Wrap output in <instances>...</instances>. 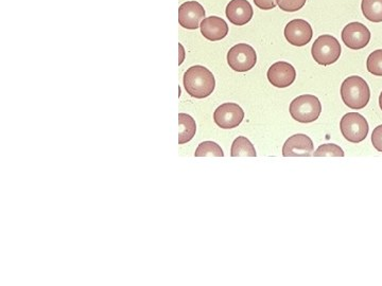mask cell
<instances>
[{
    "mask_svg": "<svg viewBox=\"0 0 382 286\" xmlns=\"http://www.w3.org/2000/svg\"><path fill=\"white\" fill-rule=\"evenodd\" d=\"M184 87L189 96L196 99L209 97L215 91V80L213 72L204 66L189 68L184 74Z\"/></svg>",
    "mask_w": 382,
    "mask_h": 286,
    "instance_id": "1",
    "label": "cell"
},
{
    "mask_svg": "<svg viewBox=\"0 0 382 286\" xmlns=\"http://www.w3.org/2000/svg\"><path fill=\"white\" fill-rule=\"evenodd\" d=\"M341 97L345 105L352 110H362L370 102V87L361 76H349L341 85Z\"/></svg>",
    "mask_w": 382,
    "mask_h": 286,
    "instance_id": "2",
    "label": "cell"
},
{
    "mask_svg": "<svg viewBox=\"0 0 382 286\" xmlns=\"http://www.w3.org/2000/svg\"><path fill=\"white\" fill-rule=\"evenodd\" d=\"M290 115L300 123L315 122L322 113V104L313 95H303L290 103Z\"/></svg>",
    "mask_w": 382,
    "mask_h": 286,
    "instance_id": "3",
    "label": "cell"
},
{
    "mask_svg": "<svg viewBox=\"0 0 382 286\" xmlns=\"http://www.w3.org/2000/svg\"><path fill=\"white\" fill-rule=\"evenodd\" d=\"M341 51L342 49L340 42L330 34L319 36L311 48L313 59L322 66H330L336 63L340 59Z\"/></svg>",
    "mask_w": 382,
    "mask_h": 286,
    "instance_id": "4",
    "label": "cell"
},
{
    "mask_svg": "<svg viewBox=\"0 0 382 286\" xmlns=\"http://www.w3.org/2000/svg\"><path fill=\"white\" fill-rule=\"evenodd\" d=\"M341 133L347 142L360 143L369 135V123L362 115L349 113L344 115L340 122Z\"/></svg>",
    "mask_w": 382,
    "mask_h": 286,
    "instance_id": "5",
    "label": "cell"
},
{
    "mask_svg": "<svg viewBox=\"0 0 382 286\" xmlns=\"http://www.w3.org/2000/svg\"><path fill=\"white\" fill-rule=\"evenodd\" d=\"M227 63L237 72H247L253 69L257 63L255 49L247 44L235 45L228 51Z\"/></svg>",
    "mask_w": 382,
    "mask_h": 286,
    "instance_id": "6",
    "label": "cell"
},
{
    "mask_svg": "<svg viewBox=\"0 0 382 286\" xmlns=\"http://www.w3.org/2000/svg\"><path fill=\"white\" fill-rule=\"evenodd\" d=\"M245 119V112L236 103H224L220 105L213 114V120L218 127L224 130L235 129Z\"/></svg>",
    "mask_w": 382,
    "mask_h": 286,
    "instance_id": "7",
    "label": "cell"
},
{
    "mask_svg": "<svg viewBox=\"0 0 382 286\" xmlns=\"http://www.w3.org/2000/svg\"><path fill=\"white\" fill-rule=\"evenodd\" d=\"M341 36L345 46L353 50L366 48L371 40L370 30L361 23H351L345 25Z\"/></svg>",
    "mask_w": 382,
    "mask_h": 286,
    "instance_id": "8",
    "label": "cell"
},
{
    "mask_svg": "<svg viewBox=\"0 0 382 286\" xmlns=\"http://www.w3.org/2000/svg\"><path fill=\"white\" fill-rule=\"evenodd\" d=\"M313 30L304 19H293L285 28V38L289 44L296 47L306 46L313 40Z\"/></svg>",
    "mask_w": 382,
    "mask_h": 286,
    "instance_id": "9",
    "label": "cell"
},
{
    "mask_svg": "<svg viewBox=\"0 0 382 286\" xmlns=\"http://www.w3.org/2000/svg\"><path fill=\"white\" fill-rule=\"evenodd\" d=\"M205 14V8L200 2L186 1L179 8V23L185 29L196 30L200 27Z\"/></svg>",
    "mask_w": 382,
    "mask_h": 286,
    "instance_id": "10",
    "label": "cell"
},
{
    "mask_svg": "<svg viewBox=\"0 0 382 286\" xmlns=\"http://www.w3.org/2000/svg\"><path fill=\"white\" fill-rule=\"evenodd\" d=\"M296 79V68L287 62H277L269 68V82L277 88L289 87L293 84Z\"/></svg>",
    "mask_w": 382,
    "mask_h": 286,
    "instance_id": "11",
    "label": "cell"
},
{
    "mask_svg": "<svg viewBox=\"0 0 382 286\" xmlns=\"http://www.w3.org/2000/svg\"><path fill=\"white\" fill-rule=\"evenodd\" d=\"M313 142L304 134L291 136L283 147V157H310L313 155Z\"/></svg>",
    "mask_w": 382,
    "mask_h": 286,
    "instance_id": "12",
    "label": "cell"
},
{
    "mask_svg": "<svg viewBox=\"0 0 382 286\" xmlns=\"http://www.w3.org/2000/svg\"><path fill=\"white\" fill-rule=\"evenodd\" d=\"M226 17L235 25H245L254 16L253 8L247 0H232L226 6Z\"/></svg>",
    "mask_w": 382,
    "mask_h": 286,
    "instance_id": "13",
    "label": "cell"
},
{
    "mask_svg": "<svg viewBox=\"0 0 382 286\" xmlns=\"http://www.w3.org/2000/svg\"><path fill=\"white\" fill-rule=\"evenodd\" d=\"M201 33L210 42L223 40L228 34V25L221 17L210 16L204 18L200 25Z\"/></svg>",
    "mask_w": 382,
    "mask_h": 286,
    "instance_id": "14",
    "label": "cell"
},
{
    "mask_svg": "<svg viewBox=\"0 0 382 286\" xmlns=\"http://www.w3.org/2000/svg\"><path fill=\"white\" fill-rule=\"evenodd\" d=\"M179 144L191 142L196 135V125L194 119L187 114H179Z\"/></svg>",
    "mask_w": 382,
    "mask_h": 286,
    "instance_id": "15",
    "label": "cell"
},
{
    "mask_svg": "<svg viewBox=\"0 0 382 286\" xmlns=\"http://www.w3.org/2000/svg\"><path fill=\"white\" fill-rule=\"evenodd\" d=\"M230 156L232 157H256L257 153L252 142L247 138L240 136L232 142Z\"/></svg>",
    "mask_w": 382,
    "mask_h": 286,
    "instance_id": "16",
    "label": "cell"
},
{
    "mask_svg": "<svg viewBox=\"0 0 382 286\" xmlns=\"http://www.w3.org/2000/svg\"><path fill=\"white\" fill-rule=\"evenodd\" d=\"M364 17L372 23H382V0H362Z\"/></svg>",
    "mask_w": 382,
    "mask_h": 286,
    "instance_id": "17",
    "label": "cell"
},
{
    "mask_svg": "<svg viewBox=\"0 0 382 286\" xmlns=\"http://www.w3.org/2000/svg\"><path fill=\"white\" fill-rule=\"evenodd\" d=\"M196 157H223V149L219 144L213 142H204L200 143L196 153Z\"/></svg>",
    "mask_w": 382,
    "mask_h": 286,
    "instance_id": "18",
    "label": "cell"
},
{
    "mask_svg": "<svg viewBox=\"0 0 382 286\" xmlns=\"http://www.w3.org/2000/svg\"><path fill=\"white\" fill-rule=\"evenodd\" d=\"M313 156L315 157H344V151L334 143H326L318 147Z\"/></svg>",
    "mask_w": 382,
    "mask_h": 286,
    "instance_id": "19",
    "label": "cell"
},
{
    "mask_svg": "<svg viewBox=\"0 0 382 286\" xmlns=\"http://www.w3.org/2000/svg\"><path fill=\"white\" fill-rule=\"evenodd\" d=\"M366 67L370 74L376 76H382V49L371 53L366 62Z\"/></svg>",
    "mask_w": 382,
    "mask_h": 286,
    "instance_id": "20",
    "label": "cell"
},
{
    "mask_svg": "<svg viewBox=\"0 0 382 286\" xmlns=\"http://www.w3.org/2000/svg\"><path fill=\"white\" fill-rule=\"evenodd\" d=\"M307 0H276L277 6L285 12H296L304 8Z\"/></svg>",
    "mask_w": 382,
    "mask_h": 286,
    "instance_id": "21",
    "label": "cell"
},
{
    "mask_svg": "<svg viewBox=\"0 0 382 286\" xmlns=\"http://www.w3.org/2000/svg\"><path fill=\"white\" fill-rule=\"evenodd\" d=\"M372 143L375 149L382 153V125H379L373 131Z\"/></svg>",
    "mask_w": 382,
    "mask_h": 286,
    "instance_id": "22",
    "label": "cell"
},
{
    "mask_svg": "<svg viewBox=\"0 0 382 286\" xmlns=\"http://www.w3.org/2000/svg\"><path fill=\"white\" fill-rule=\"evenodd\" d=\"M254 4L260 10H272L276 6V0H254Z\"/></svg>",
    "mask_w": 382,
    "mask_h": 286,
    "instance_id": "23",
    "label": "cell"
},
{
    "mask_svg": "<svg viewBox=\"0 0 382 286\" xmlns=\"http://www.w3.org/2000/svg\"><path fill=\"white\" fill-rule=\"evenodd\" d=\"M379 106H381V108L382 110V91H381V96H379Z\"/></svg>",
    "mask_w": 382,
    "mask_h": 286,
    "instance_id": "24",
    "label": "cell"
}]
</instances>
